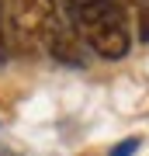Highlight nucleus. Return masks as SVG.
<instances>
[{"mask_svg":"<svg viewBox=\"0 0 149 156\" xmlns=\"http://www.w3.org/2000/svg\"><path fill=\"white\" fill-rule=\"evenodd\" d=\"M0 156H17V153H11V149H4V146H0Z\"/></svg>","mask_w":149,"mask_h":156,"instance_id":"423d86ee","label":"nucleus"},{"mask_svg":"<svg viewBox=\"0 0 149 156\" xmlns=\"http://www.w3.org/2000/svg\"><path fill=\"white\" fill-rule=\"evenodd\" d=\"M0 21H4V14H0ZM0 49H4V24H0Z\"/></svg>","mask_w":149,"mask_h":156,"instance_id":"39448f33","label":"nucleus"},{"mask_svg":"<svg viewBox=\"0 0 149 156\" xmlns=\"http://www.w3.org/2000/svg\"><path fill=\"white\" fill-rule=\"evenodd\" d=\"M135 146H139V139H125L122 146H115V153H111V156H132Z\"/></svg>","mask_w":149,"mask_h":156,"instance_id":"7ed1b4c3","label":"nucleus"},{"mask_svg":"<svg viewBox=\"0 0 149 156\" xmlns=\"http://www.w3.org/2000/svg\"><path fill=\"white\" fill-rule=\"evenodd\" d=\"M66 21L73 24L76 38L94 49L101 59H125L132 49L125 4L118 0H59Z\"/></svg>","mask_w":149,"mask_h":156,"instance_id":"f257e3e1","label":"nucleus"},{"mask_svg":"<svg viewBox=\"0 0 149 156\" xmlns=\"http://www.w3.org/2000/svg\"><path fill=\"white\" fill-rule=\"evenodd\" d=\"M66 21L59 0H11V24H14V38L24 49L45 45L49 35Z\"/></svg>","mask_w":149,"mask_h":156,"instance_id":"f03ea898","label":"nucleus"},{"mask_svg":"<svg viewBox=\"0 0 149 156\" xmlns=\"http://www.w3.org/2000/svg\"><path fill=\"white\" fill-rule=\"evenodd\" d=\"M139 38H142V42H149V7L139 14Z\"/></svg>","mask_w":149,"mask_h":156,"instance_id":"20e7f679","label":"nucleus"}]
</instances>
